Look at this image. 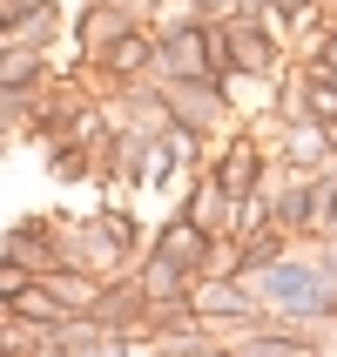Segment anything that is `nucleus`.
<instances>
[{"label": "nucleus", "instance_id": "nucleus-1", "mask_svg": "<svg viewBox=\"0 0 337 357\" xmlns=\"http://www.w3.org/2000/svg\"><path fill=\"white\" fill-rule=\"evenodd\" d=\"M243 290L257 297V310H270V317L283 324H317L324 310H337V277L324 270L317 257H270V263H250V270H237Z\"/></svg>", "mask_w": 337, "mask_h": 357}, {"label": "nucleus", "instance_id": "nucleus-2", "mask_svg": "<svg viewBox=\"0 0 337 357\" xmlns=\"http://www.w3.org/2000/svg\"><path fill=\"white\" fill-rule=\"evenodd\" d=\"M223 54H230V75H277V27L257 14H230L216 20Z\"/></svg>", "mask_w": 337, "mask_h": 357}, {"label": "nucleus", "instance_id": "nucleus-3", "mask_svg": "<svg viewBox=\"0 0 337 357\" xmlns=\"http://www.w3.org/2000/svg\"><path fill=\"white\" fill-rule=\"evenodd\" d=\"M169 121H189L196 135H223L230 121V101H223V81H156Z\"/></svg>", "mask_w": 337, "mask_h": 357}, {"label": "nucleus", "instance_id": "nucleus-4", "mask_svg": "<svg viewBox=\"0 0 337 357\" xmlns=\"http://www.w3.org/2000/svg\"><path fill=\"white\" fill-rule=\"evenodd\" d=\"M95 68L108 81H149L156 75V27H142V20H128L108 47L95 54Z\"/></svg>", "mask_w": 337, "mask_h": 357}, {"label": "nucleus", "instance_id": "nucleus-5", "mask_svg": "<svg viewBox=\"0 0 337 357\" xmlns=\"http://www.w3.org/2000/svg\"><path fill=\"white\" fill-rule=\"evenodd\" d=\"M0 257H14V263H27L34 277H47V270L61 263V236H54V222H40V216L14 222V229H7V243H0Z\"/></svg>", "mask_w": 337, "mask_h": 357}, {"label": "nucleus", "instance_id": "nucleus-6", "mask_svg": "<svg viewBox=\"0 0 337 357\" xmlns=\"http://www.w3.org/2000/svg\"><path fill=\"white\" fill-rule=\"evenodd\" d=\"M331 149H337V135L324 128L317 115H297L290 128H283V162H290V169H304V176H310V169H324V155H331Z\"/></svg>", "mask_w": 337, "mask_h": 357}, {"label": "nucleus", "instance_id": "nucleus-7", "mask_svg": "<svg viewBox=\"0 0 337 357\" xmlns=\"http://www.w3.org/2000/svg\"><path fill=\"white\" fill-rule=\"evenodd\" d=\"M156 250H162L169 263H182L189 277H196V270H209V250H216V236H209V229H196L189 216H176V222H169V229L156 236Z\"/></svg>", "mask_w": 337, "mask_h": 357}, {"label": "nucleus", "instance_id": "nucleus-8", "mask_svg": "<svg viewBox=\"0 0 337 357\" xmlns=\"http://www.w3.org/2000/svg\"><path fill=\"white\" fill-rule=\"evenodd\" d=\"M257 176H263V149L250 135H230V142H223V162H216V182L230 189V196H250Z\"/></svg>", "mask_w": 337, "mask_h": 357}, {"label": "nucleus", "instance_id": "nucleus-9", "mask_svg": "<svg viewBox=\"0 0 337 357\" xmlns=\"http://www.w3.org/2000/svg\"><path fill=\"white\" fill-rule=\"evenodd\" d=\"M7 317H27V324H40V331H54V324L68 317V303H61V290L47 277H27L14 297H7Z\"/></svg>", "mask_w": 337, "mask_h": 357}, {"label": "nucleus", "instance_id": "nucleus-10", "mask_svg": "<svg viewBox=\"0 0 337 357\" xmlns=\"http://www.w3.org/2000/svg\"><path fill=\"white\" fill-rule=\"evenodd\" d=\"M230 209H237V196H230V189H223L216 176H202V182H196V196H189V209H182V216L196 222V229H209L216 243H230Z\"/></svg>", "mask_w": 337, "mask_h": 357}, {"label": "nucleus", "instance_id": "nucleus-11", "mask_svg": "<svg viewBox=\"0 0 337 357\" xmlns=\"http://www.w3.org/2000/svg\"><path fill=\"white\" fill-rule=\"evenodd\" d=\"M310 75H337V27L317 34V47H310Z\"/></svg>", "mask_w": 337, "mask_h": 357}, {"label": "nucleus", "instance_id": "nucleus-12", "mask_svg": "<svg viewBox=\"0 0 337 357\" xmlns=\"http://www.w3.org/2000/svg\"><path fill=\"white\" fill-rule=\"evenodd\" d=\"M27 277H34V270H27V263H14V257H0V303L14 297V290H20V283H27Z\"/></svg>", "mask_w": 337, "mask_h": 357}, {"label": "nucleus", "instance_id": "nucleus-13", "mask_svg": "<svg viewBox=\"0 0 337 357\" xmlns=\"http://www.w3.org/2000/svg\"><path fill=\"white\" fill-rule=\"evenodd\" d=\"M189 7H196L202 20H230V14H237V0H189Z\"/></svg>", "mask_w": 337, "mask_h": 357}]
</instances>
